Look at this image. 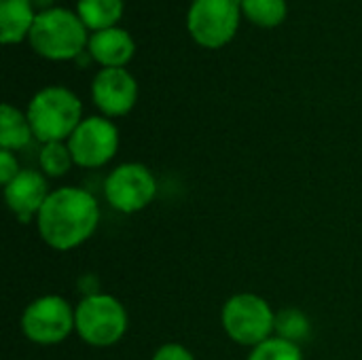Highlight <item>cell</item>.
<instances>
[{"label": "cell", "instance_id": "6da1fadb", "mask_svg": "<svg viewBox=\"0 0 362 360\" xmlns=\"http://www.w3.org/2000/svg\"><path fill=\"white\" fill-rule=\"evenodd\" d=\"M38 233L55 250H72L85 244L98 229V199L81 187H62L51 191L38 216Z\"/></svg>", "mask_w": 362, "mask_h": 360}, {"label": "cell", "instance_id": "7a4b0ae2", "mask_svg": "<svg viewBox=\"0 0 362 360\" xmlns=\"http://www.w3.org/2000/svg\"><path fill=\"white\" fill-rule=\"evenodd\" d=\"M28 40L38 55L57 62L78 57L89 45L87 28L81 17L62 6L36 13Z\"/></svg>", "mask_w": 362, "mask_h": 360}, {"label": "cell", "instance_id": "3957f363", "mask_svg": "<svg viewBox=\"0 0 362 360\" xmlns=\"http://www.w3.org/2000/svg\"><path fill=\"white\" fill-rule=\"evenodd\" d=\"M28 121L34 138L42 144L64 142L83 121L81 100L66 87H45L28 104Z\"/></svg>", "mask_w": 362, "mask_h": 360}, {"label": "cell", "instance_id": "277c9868", "mask_svg": "<svg viewBox=\"0 0 362 360\" xmlns=\"http://www.w3.org/2000/svg\"><path fill=\"white\" fill-rule=\"evenodd\" d=\"M78 337L95 348H108L123 339L127 331V312L119 299L106 293L85 295L74 310Z\"/></svg>", "mask_w": 362, "mask_h": 360}, {"label": "cell", "instance_id": "5b68a950", "mask_svg": "<svg viewBox=\"0 0 362 360\" xmlns=\"http://www.w3.org/2000/svg\"><path fill=\"white\" fill-rule=\"evenodd\" d=\"M227 335L240 346H259L276 331V314L272 306L252 293L233 295L221 314Z\"/></svg>", "mask_w": 362, "mask_h": 360}, {"label": "cell", "instance_id": "8992f818", "mask_svg": "<svg viewBox=\"0 0 362 360\" xmlns=\"http://www.w3.org/2000/svg\"><path fill=\"white\" fill-rule=\"evenodd\" d=\"M240 15V0H193L187 13V28L197 45L221 49L235 36Z\"/></svg>", "mask_w": 362, "mask_h": 360}, {"label": "cell", "instance_id": "52a82bcc", "mask_svg": "<svg viewBox=\"0 0 362 360\" xmlns=\"http://www.w3.org/2000/svg\"><path fill=\"white\" fill-rule=\"evenodd\" d=\"M21 329L25 337L38 346L62 344L72 331H76L74 310L64 297L45 295L25 308L21 316Z\"/></svg>", "mask_w": 362, "mask_h": 360}, {"label": "cell", "instance_id": "ba28073f", "mask_svg": "<svg viewBox=\"0 0 362 360\" xmlns=\"http://www.w3.org/2000/svg\"><path fill=\"white\" fill-rule=\"evenodd\" d=\"M106 202L123 212L134 214L144 210L157 195V180L153 172L142 163H121L104 182Z\"/></svg>", "mask_w": 362, "mask_h": 360}, {"label": "cell", "instance_id": "9c48e42d", "mask_svg": "<svg viewBox=\"0 0 362 360\" xmlns=\"http://www.w3.org/2000/svg\"><path fill=\"white\" fill-rule=\"evenodd\" d=\"M72 159L81 168L106 166L119 149V129L106 117H87L68 138Z\"/></svg>", "mask_w": 362, "mask_h": 360}, {"label": "cell", "instance_id": "30bf717a", "mask_svg": "<svg viewBox=\"0 0 362 360\" xmlns=\"http://www.w3.org/2000/svg\"><path fill=\"white\" fill-rule=\"evenodd\" d=\"M91 95L106 117H123L136 106L138 83L125 68H102L93 76Z\"/></svg>", "mask_w": 362, "mask_h": 360}, {"label": "cell", "instance_id": "8fae6325", "mask_svg": "<svg viewBox=\"0 0 362 360\" xmlns=\"http://www.w3.org/2000/svg\"><path fill=\"white\" fill-rule=\"evenodd\" d=\"M49 195L47 178L34 170H21L19 176L4 187L6 206L21 223H30L38 216Z\"/></svg>", "mask_w": 362, "mask_h": 360}, {"label": "cell", "instance_id": "7c38bea8", "mask_svg": "<svg viewBox=\"0 0 362 360\" xmlns=\"http://www.w3.org/2000/svg\"><path fill=\"white\" fill-rule=\"evenodd\" d=\"M87 51L102 68H125V64L136 53V42L129 32L121 28H108L102 32H93Z\"/></svg>", "mask_w": 362, "mask_h": 360}, {"label": "cell", "instance_id": "4fadbf2b", "mask_svg": "<svg viewBox=\"0 0 362 360\" xmlns=\"http://www.w3.org/2000/svg\"><path fill=\"white\" fill-rule=\"evenodd\" d=\"M34 19L32 0H0V40L4 45L21 42L30 36Z\"/></svg>", "mask_w": 362, "mask_h": 360}, {"label": "cell", "instance_id": "5bb4252c", "mask_svg": "<svg viewBox=\"0 0 362 360\" xmlns=\"http://www.w3.org/2000/svg\"><path fill=\"white\" fill-rule=\"evenodd\" d=\"M34 138L28 115L17 110L11 104H2L0 108V146L2 151H19L30 144Z\"/></svg>", "mask_w": 362, "mask_h": 360}, {"label": "cell", "instance_id": "9a60e30c", "mask_svg": "<svg viewBox=\"0 0 362 360\" xmlns=\"http://www.w3.org/2000/svg\"><path fill=\"white\" fill-rule=\"evenodd\" d=\"M76 15L87 30L102 32L115 28L123 15V0H78Z\"/></svg>", "mask_w": 362, "mask_h": 360}, {"label": "cell", "instance_id": "2e32d148", "mask_svg": "<svg viewBox=\"0 0 362 360\" xmlns=\"http://www.w3.org/2000/svg\"><path fill=\"white\" fill-rule=\"evenodd\" d=\"M242 13L261 28H276L286 17V0H240Z\"/></svg>", "mask_w": 362, "mask_h": 360}, {"label": "cell", "instance_id": "e0dca14e", "mask_svg": "<svg viewBox=\"0 0 362 360\" xmlns=\"http://www.w3.org/2000/svg\"><path fill=\"white\" fill-rule=\"evenodd\" d=\"M274 333H276V337L299 346L310 339L312 325H310V318L301 310L288 308V310H282L276 314V331Z\"/></svg>", "mask_w": 362, "mask_h": 360}, {"label": "cell", "instance_id": "ac0fdd59", "mask_svg": "<svg viewBox=\"0 0 362 360\" xmlns=\"http://www.w3.org/2000/svg\"><path fill=\"white\" fill-rule=\"evenodd\" d=\"M74 159L70 153V146L64 142H49L42 144L40 149V168L47 176L51 178H59L64 176L70 168H72Z\"/></svg>", "mask_w": 362, "mask_h": 360}, {"label": "cell", "instance_id": "d6986e66", "mask_svg": "<svg viewBox=\"0 0 362 360\" xmlns=\"http://www.w3.org/2000/svg\"><path fill=\"white\" fill-rule=\"evenodd\" d=\"M248 360H303V352H301V346L293 342L269 337L267 342L252 348Z\"/></svg>", "mask_w": 362, "mask_h": 360}, {"label": "cell", "instance_id": "ffe728a7", "mask_svg": "<svg viewBox=\"0 0 362 360\" xmlns=\"http://www.w3.org/2000/svg\"><path fill=\"white\" fill-rule=\"evenodd\" d=\"M19 163L17 157L13 155V151H0V182L6 187L8 182H13L19 176Z\"/></svg>", "mask_w": 362, "mask_h": 360}, {"label": "cell", "instance_id": "44dd1931", "mask_svg": "<svg viewBox=\"0 0 362 360\" xmlns=\"http://www.w3.org/2000/svg\"><path fill=\"white\" fill-rule=\"evenodd\" d=\"M153 360H195V356L180 344H165L155 352Z\"/></svg>", "mask_w": 362, "mask_h": 360}, {"label": "cell", "instance_id": "7402d4cb", "mask_svg": "<svg viewBox=\"0 0 362 360\" xmlns=\"http://www.w3.org/2000/svg\"><path fill=\"white\" fill-rule=\"evenodd\" d=\"M53 2H55V0H32L34 8H38V13H42V11H49V8H53V6H51Z\"/></svg>", "mask_w": 362, "mask_h": 360}]
</instances>
